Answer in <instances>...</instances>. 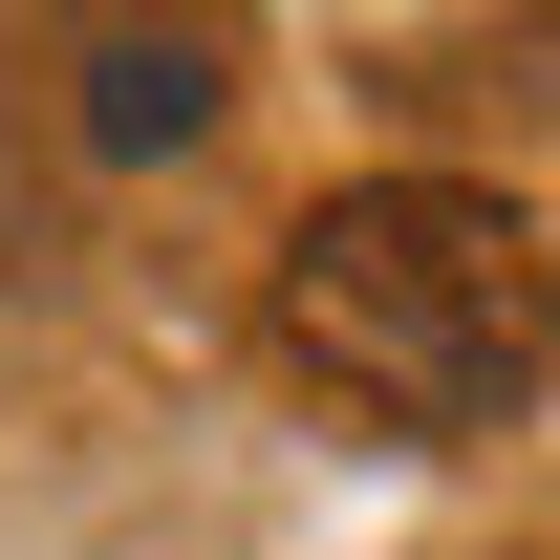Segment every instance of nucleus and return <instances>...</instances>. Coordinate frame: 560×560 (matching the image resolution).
<instances>
[{
  "label": "nucleus",
  "instance_id": "f257e3e1",
  "mask_svg": "<svg viewBox=\"0 0 560 560\" xmlns=\"http://www.w3.org/2000/svg\"><path fill=\"white\" fill-rule=\"evenodd\" d=\"M560 346V237L475 173H346L280 237V366L366 431H495Z\"/></svg>",
  "mask_w": 560,
  "mask_h": 560
},
{
  "label": "nucleus",
  "instance_id": "f03ea898",
  "mask_svg": "<svg viewBox=\"0 0 560 560\" xmlns=\"http://www.w3.org/2000/svg\"><path fill=\"white\" fill-rule=\"evenodd\" d=\"M66 86H86V151H108V173H151V151H195L215 108H237V44H215V22H108Z\"/></svg>",
  "mask_w": 560,
  "mask_h": 560
}]
</instances>
